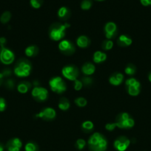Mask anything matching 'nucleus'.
Masks as SVG:
<instances>
[{
    "instance_id": "f257e3e1",
    "label": "nucleus",
    "mask_w": 151,
    "mask_h": 151,
    "mask_svg": "<svg viewBox=\"0 0 151 151\" xmlns=\"http://www.w3.org/2000/svg\"><path fill=\"white\" fill-rule=\"evenodd\" d=\"M87 143L91 151H105L107 147L106 138L99 133H94L90 137Z\"/></svg>"
},
{
    "instance_id": "f03ea898",
    "label": "nucleus",
    "mask_w": 151,
    "mask_h": 151,
    "mask_svg": "<svg viewBox=\"0 0 151 151\" xmlns=\"http://www.w3.org/2000/svg\"><path fill=\"white\" fill-rule=\"evenodd\" d=\"M70 25L68 23H65L64 24L55 23L51 25L49 29V36L50 39L53 41H58L63 39L65 36V32L67 28L70 27Z\"/></svg>"
},
{
    "instance_id": "7ed1b4c3",
    "label": "nucleus",
    "mask_w": 151,
    "mask_h": 151,
    "mask_svg": "<svg viewBox=\"0 0 151 151\" xmlns=\"http://www.w3.org/2000/svg\"><path fill=\"white\" fill-rule=\"evenodd\" d=\"M32 66L28 60H19L14 68V73L19 78H25L29 76L31 72Z\"/></svg>"
},
{
    "instance_id": "20e7f679",
    "label": "nucleus",
    "mask_w": 151,
    "mask_h": 151,
    "mask_svg": "<svg viewBox=\"0 0 151 151\" xmlns=\"http://www.w3.org/2000/svg\"><path fill=\"white\" fill-rule=\"evenodd\" d=\"M115 127L121 129H129L134 126L135 122L127 113H122L118 116L116 121L114 122Z\"/></svg>"
},
{
    "instance_id": "39448f33",
    "label": "nucleus",
    "mask_w": 151,
    "mask_h": 151,
    "mask_svg": "<svg viewBox=\"0 0 151 151\" xmlns=\"http://www.w3.org/2000/svg\"><path fill=\"white\" fill-rule=\"evenodd\" d=\"M49 85L52 91L56 94H62L67 89L66 83L60 77H55L50 79Z\"/></svg>"
},
{
    "instance_id": "423d86ee",
    "label": "nucleus",
    "mask_w": 151,
    "mask_h": 151,
    "mask_svg": "<svg viewBox=\"0 0 151 151\" xmlns=\"http://www.w3.org/2000/svg\"><path fill=\"white\" fill-rule=\"evenodd\" d=\"M125 84L127 86V92L130 95L133 97L139 95L141 90V84L137 80L133 78H129L126 81Z\"/></svg>"
},
{
    "instance_id": "0eeeda50",
    "label": "nucleus",
    "mask_w": 151,
    "mask_h": 151,
    "mask_svg": "<svg viewBox=\"0 0 151 151\" xmlns=\"http://www.w3.org/2000/svg\"><path fill=\"white\" fill-rule=\"evenodd\" d=\"M15 59L14 54L11 50L5 48V47H1L0 50V61L2 63L6 65L10 64L13 62Z\"/></svg>"
},
{
    "instance_id": "6e6552de",
    "label": "nucleus",
    "mask_w": 151,
    "mask_h": 151,
    "mask_svg": "<svg viewBox=\"0 0 151 151\" xmlns=\"http://www.w3.org/2000/svg\"><path fill=\"white\" fill-rule=\"evenodd\" d=\"M31 94H32V97L36 101L43 102L47 99V97H48V91H47V90L46 88H43V87L36 86L33 88Z\"/></svg>"
},
{
    "instance_id": "1a4fd4ad",
    "label": "nucleus",
    "mask_w": 151,
    "mask_h": 151,
    "mask_svg": "<svg viewBox=\"0 0 151 151\" xmlns=\"http://www.w3.org/2000/svg\"><path fill=\"white\" fill-rule=\"evenodd\" d=\"M62 75L70 81H76L78 77V70L74 66H67L62 69Z\"/></svg>"
},
{
    "instance_id": "9d476101",
    "label": "nucleus",
    "mask_w": 151,
    "mask_h": 151,
    "mask_svg": "<svg viewBox=\"0 0 151 151\" xmlns=\"http://www.w3.org/2000/svg\"><path fill=\"white\" fill-rule=\"evenodd\" d=\"M59 49L63 54L66 55H70L76 51L73 44L68 40H62L59 44Z\"/></svg>"
},
{
    "instance_id": "9b49d317",
    "label": "nucleus",
    "mask_w": 151,
    "mask_h": 151,
    "mask_svg": "<svg viewBox=\"0 0 151 151\" xmlns=\"http://www.w3.org/2000/svg\"><path fill=\"white\" fill-rule=\"evenodd\" d=\"M56 111L52 108H46L43 109L40 113L36 115V118L44 119V120H52L56 117Z\"/></svg>"
},
{
    "instance_id": "f8f14e48",
    "label": "nucleus",
    "mask_w": 151,
    "mask_h": 151,
    "mask_svg": "<svg viewBox=\"0 0 151 151\" xmlns=\"http://www.w3.org/2000/svg\"><path fill=\"white\" fill-rule=\"evenodd\" d=\"M105 36L108 40L114 38L117 35V26L114 22H110L105 26Z\"/></svg>"
},
{
    "instance_id": "ddd939ff",
    "label": "nucleus",
    "mask_w": 151,
    "mask_h": 151,
    "mask_svg": "<svg viewBox=\"0 0 151 151\" xmlns=\"http://www.w3.org/2000/svg\"><path fill=\"white\" fill-rule=\"evenodd\" d=\"M130 141L125 137H120L114 142V147L118 151H125L130 145Z\"/></svg>"
},
{
    "instance_id": "4468645a",
    "label": "nucleus",
    "mask_w": 151,
    "mask_h": 151,
    "mask_svg": "<svg viewBox=\"0 0 151 151\" xmlns=\"http://www.w3.org/2000/svg\"><path fill=\"white\" fill-rule=\"evenodd\" d=\"M22 147V142L19 138L12 139L7 144V148L8 151H20Z\"/></svg>"
},
{
    "instance_id": "2eb2a0df",
    "label": "nucleus",
    "mask_w": 151,
    "mask_h": 151,
    "mask_svg": "<svg viewBox=\"0 0 151 151\" xmlns=\"http://www.w3.org/2000/svg\"><path fill=\"white\" fill-rule=\"evenodd\" d=\"M123 80H124V75L119 72H117L110 77L109 82L113 86H118L122 83Z\"/></svg>"
},
{
    "instance_id": "dca6fc26",
    "label": "nucleus",
    "mask_w": 151,
    "mask_h": 151,
    "mask_svg": "<svg viewBox=\"0 0 151 151\" xmlns=\"http://www.w3.org/2000/svg\"><path fill=\"white\" fill-rule=\"evenodd\" d=\"M117 44L119 47H128V46L131 45L132 39L126 35H121L118 38Z\"/></svg>"
},
{
    "instance_id": "f3484780",
    "label": "nucleus",
    "mask_w": 151,
    "mask_h": 151,
    "mask_svg": "<svg viewBox=\"0 0 151 151\" xmlns=\"http://www.w3.org/2000/svg\"><path fill=\"white\" fill-rule=\"evenodd\" d=\"M95 70H96V67H95L93 63H85L81 67V71H82L83 73L84 74L87 76H89V75H93L95 72Z\"/></svg>"
},
{
    "instance_id": "a211bd4d",
    "label": "nucleus",
    "mask_w": 151,
    "mask_h": 151,
    "mask_svg": "<svg viewBox=\"0 0 151 151\" xmlns=\"http://www.w3.org/2000/svg\"><path fill=\"white\" fill-rule=\"evenodd\" d=\"M90 44V39L87 36H85V35H81V36H79L77 38L76 44L80 48H86V47H88Z\"/></svg>"
},
{
    "instance_id": "6ab92c4d",
    "label": "nucleus",
    "mask_w": 151,
    "mask_h": 151,
    "mask_svg": "<svg viewBox=\"0 0 151 151\" xmlns=\"http://www.w3.org/2000/svg\"><path fill=\"white\" fill-rule=\"evenodd\" d=\"M30 88V83L28 82V81H23V82H21L18 85L17 90L19 93H21V94H25V93H27L29 91Z\"/></svg>"
},
{
    "instance_id": "aec40b11",
    "label": "nucleus",
    "mask_w": 151,
    "mask_h": 151,
    "mask_svg": "<svg viewBox=\"0 0 151 151\" xmlns=\"http://www.w3.org/2000/svg\"><path fill=\"white\" fill-rule=\"evenodd\" d=\"M107 59V55L100 51H96L93 55V61L96 63H100Z\"/></svg>"
},
{
    "instance_id": "412c9836",
    "label": "nucleus",
    "mask_w": 151,
    "mask_h": 151,
    "mask_svg": "<svg viewBox=\"0 0 151 151\" xmlns=\"http://www.w3.org/2000/svg\"><path fill=\"white\" fill-rule=\"evenodd\" d=\"M25 55L28 57H34L38 52V48L35 45L29 46L25 49Z\"/></svg>"
},
{
    "instance_id": "4be33fe9",
    "label": "nucleus",
    "mask_w": 151,
    "mask_h": 151,
    "mask_svg": "<svg viewBox=\"0 0 151 151\" xmlns=\"http://www.w3.org/2000/svg\"><path fill=\"white\" fill-rule=\"evenodd\" d=\"M57 14H58V16L59 17V19L65 20V19H67L69 18L70 10H68V7H62L59 9Z\"/></svg>"
},
{
    "instance_id": "5701e85b",
    "label": "nucleus",
    "mask_w": 151,
    "mask_h": 151,
    "mask_svg": "<svg viewBox=\"0 0 151 151\" xmlns=\"http://www.w3.org/2000/svg\"><path fill=\"white\" fill-rule=\"evenodd\" d=\"M70 102L68 99L65 98V97L61 98V100L59 102V109L62 111H68L70 109Z\"/></svg>"
},
{
    "instance_id": "b1692460",
    "label": "nucleus",
    "mask_w": 151,
    "mask_h": 151,
    "mask_svg": "<svg viewBox=\"0 0 151 151\" xmlns=\"http://www.w3.org/2000/svg\"><path fill=\"white\" fill-rule=\"evenodd\" d=\"M93 128H94V125H93V123L91 121H85L81 125L82 131H84V132H90V131H93Z\"/></svg>"
},
{
    "instance_id": "393cba45",
    "label": "nucleus",
    "mask_w": 151,
    "mask_h": 151,
    "mask_svg": "<svg viewBox=\"0 0 151 151\" xmlns=\"http://www.w3.org/2000/svg\"><path fill=\"white\" fill-rule=\"evenodd\" d=\"M10 18H11V13L9 11H5L2 13V15L0 17V21L2 24H6L10 21Z\"/></svg>"
},
{
    "instance_id": "a878e982",
    "label": "nucleus",
    "mask_w": 151,
    "mask_h": 151,
    "mask_svg": "<svg viewBox=\"0 0 151 151\" xmlns=\"http://www.w3.org/2000/svg\"><path fill=\"white\" fill-rule=\"evenodd\" d=\"M25 151H38V146L36 143L30 142L27 143L25 147Z\"/></svg>"
},
{
    "instance_id": "bb28decb",
    "label": "nucleus",
    "mask_w": 151,
    "mask_h": 151,
    "mask_svg": "<svg viewBox=\"0 0 151 151\" xmlns=\"http://www.w3.org/2000/svg\"><path fill=\"white\" fill-rule=\"evenodd\" d=\"M124 72L128 75H133L136 73V66L132 63H130L127 66V67L124 69Z\"/></svg>"
},
{
    "instance_id": "cd10ccee",
    "label": "nucleus",
    "mask_w": 151,
    "mask_h": 151,
    "mask_svg": "<svg viewBox=\"0 0 151 151\" xmlns=\"http://www.w3.org/2000/svg\"><path fill=\"white\" fill-rule=\"evenodd\" d=\"M113 47V42L110 40H106L104 41L102 44V47L104 50H110Z\"/></svg>"
},
{
    "instance_id": "c85d7f7f",
    "label": "nucleus",
    "mask_w": 151,
    "mask_h": 151,
    "mask_svg": "<svg viewBox=\"0 0 151 151\" xmlns=\"http://www.w3.org/2000/svg\"><path fill=\"white\" fill-rule=\"evenodd\" d=\"M75 103L80 108L85 107L86 105H87V101L85 98L84 97H78L75 100Z\"/></svg>"
},
{
    "instance_id": "c756f323",
    "label": "nucleus",
    "mask_w": 151,
    "mask_h": 151,
    "mask_svg": "<svg viewBox=\"0 0 151 151\" xmlns=\"http://www.w3.org/2000/svg\"><path fill=\"white\" fill-rule=\"evenodd\" d=\"M92 7V1L90 0H83L81 3V8L82 10H89Z\"/></svg>"
},
{
    "instance_id": "7c9ffc66",
    "label": "nucleus",
    "mask_w": 151,
    "mask_h": 151,
    "mask_svg": "<svg viewBox=\"0 0 151 151\" xmlns=\"http://www.w3.org/2000/svg\"><path fill=\"white\" fill-rule=\"evenodd\" d=\"M30 3L31 7L35 9H38L41 6L42 0H30Z\"/></svg>"
},
{
    "instance_id": "2f4dec72",
    "label": "nucleus",
    "mask_w": 151,
    "mask_h": 151,
    "mask_svg": "<svg viewBox=\"0 0 151 151\" xmlns=\"http://www.w3.org/2000/svg\"><path fill=\"white\" fill-rule=\"evenodd\" d=\"M85 145L86 142L85 140L83 139H78L76 141V147L78 150H82V149H84Z\"/></svg>"
},
{
    "instance_id": "473e14b6",
    "label": "nucleus",
    "mask_w": 151,
    "mask_h": 151,
    "mask_svg": "<svg viewBox=\"0 0 151 151\" xmlns=\"http://www.w3.org/2000/svg\"><path fill=\"white\" fill-rule=\"evenodd\" d=\"M81 82H82L83 85H84L85 86H89L90 85H91L92 83H93V80L91 79L89 77H84V78H81Z\"/></svg>"
},
{
    "instance_id": "72a5a7b5",
    "label": "nucleus",
    "mask_w": 151,
    "mask_h": 151,
    "mask_svg": "<svg viewBox=\"0 0 151 151\" xmlns=\"http://www.w3.org/2000/svg\"><path fill=\"white\" fill-rule=\"evenodd\" d=\"M82 86L83 84L81 81H79V80L78 79L74 81V89H75L76 91H79V90H81Z\"/></svg>"
},
{
    "instance_id": "f704fd0d",
    "label": "nucleus",
    "mask_w": 151,
    "mask_h": 151,
    "mask_svg": "<svg viewBox=\"0 0 151 151\" xmlns=\"http://www.w3.org/2000/svg\"><path fill=\"white\" fill-rule=\"evenodd\" d=\"M6 108V103L4 98L0 97V112H2L5 110Z\"/></svg>"
},
{
    "instance_id": "c9c22d12",
    "label": "nucleus",
    "mask_w": 151,
    "mask_h": 151,
    "mask_svg": "<svg viewBox=\"0 0 151 151\" xmlns=\"http://www.w3.org/2000/svg\"><path fill=\"white\" fill-rule=\"evenodd\" d=\"M105 128H106V129L107 130V131H112L115 129V123H107L105 125Z\"/></svg>"
},
{
    "instance_id": "e433bc0d",
    "label": "nucleus",
    "mask_w": 151,
    "mask_h": 151,
    "mask_svg": "<svg viewBox=\"0 0 151 151\" xmlns=\"http://www.w3.org/2000/svg\"><path fill=\"white\" fill-rule=\"evenodd\" d=\"M6 86H7V88H13V87H14V83H13V80H8V81L6 82Z\"/></svg>"
},
{
    "instance_id": "4c0bfd02",
    "label": "nucleus",
    "mask_w": 151,
    "mask_h": 151,
    "mask_svg": "<svg viewBox=\"0 0 151 151\" xmlns=\"http://www.w3.org/2000/svg\"><path fill=\"white\" fill-rule=\"evenodd\" d=\"M140 2L143 6L151 5V0H140Z\"/></svg>"
},
{
    "instance_id": "58836bf2",
    "label": "nucleus",
    "mask_w": 151,
    "mask_h": 151,
    "mask_svg": "<svg viewBox=\"0 0 151 151\" xmlns=\"http://www.w3.org/2000/svg\"><path fill=\"white\" fill-rule=\"evenodd\" d=\"M6 43V39L4 38H0V46L1 47H4V44Z\"/></svg>"
},
{
    "instance_id": "ea45409f",
    "label": "nucleus",
    "mask_w": 151,
    "mask_h": 151,
    "mask_svg": "<svg viewBox=\"0 0 151 151\" xmlns=\"http://www.w3.org/2000/svg\"><path fill=\"white\" fill-rule=\"evenodd\" d=\"M3 76H9V75L11 74V72H10L9 69H6V70L4 71V72H3Z\"/></svg>"
},
{
    "instance_id": "a19ab883",
    "label": "nucleus",
    "mask_w": 151,
    "mask_h": 151,
    "mask_svg": "<svg viewBox=\"0 0 151 151\" xmlns=\"http://www.w3.org/2000/svg\"><path fill=\"white\" fill-rule=\"evenodd\" d=\"M4 150V147H3L2 145L0 144V151H3Z\"/></svg>"
},
{
    "instance_id": "79ce46f5",
    "label": "nucleus",
    "mask_w": 151,
    "mask_h": 151,
    "mask_svg": "<svg viewBox=\"0 0 151 151\" xmlns=\"http://www.w3.org/2000/svg\"><path fill=\"white\" fill-rule=\"evenodd\" d=\"M148 79H149L150 82H151V72L149 74V75H148Z\"/></svg>"
},
{
    "instance_id": "37998d69",
    "label": "nucleus",
    "mask_w": 151,
    "mask_h": 151,
    "mask_svg": "<svg viewBox=\"0 0 151 151\" xmlns=\"http://www.w3.org/2000/svg\"><path fill=\"white\" fill-rule=\"evenodd\" d=\"M3 77H4V76H3V74L2 73H0V80H1V78H3Z\"/></svg>"
},
{
    "instance_id": "c03bdc74",
    "label": "nucleus",
    "mask_w": 151,
    "mask_h": 151,
    "mask_svg": "<svg viewBox=\"0 0 151 151\" xmlns=\"http://www.w3.org/2000/svg\"><path fill=\"white\" fill-rule=\"evenodd\" d=\"M96 1H104V0H96Z\"/></svg>"
}]
</instances>
